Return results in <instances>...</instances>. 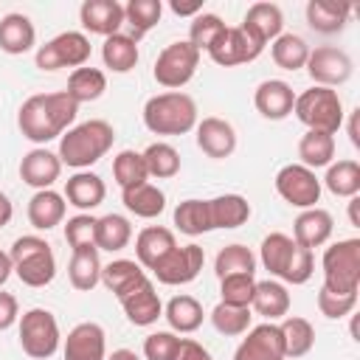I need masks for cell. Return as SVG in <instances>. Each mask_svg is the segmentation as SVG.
Wrapping results in <instances>:
<instances>
[{"instance_id":"cell-1","label":"cell","mask_w":360,"mask_h":360,"mask_svg":"<svg viewBox=\"0 0 360 360\" xmlns=\"http://www.w3.org/2000/svg\"><path fill=\"white\" fill-rule=\"evenodd\" d=\"M79 104L65 93H37L28 96L17 112V127L22 132V138H28L31 143H48L53 138H62L70 124L76 121Z\"/></svg>"},{"instance_id":"cell-2","label":"cell","mask_w":360,"mask_h":360,"mask_svg":"<svg viewBox=\"0 0 360 360\" xmlns=\"http://www.w3.org/2000/svg\"><path fill=\"white\" fill-rule=\"evenodd\" d=\"M115 141V129L112 124L101 121V118H90L82 121L76 127H70L62 138H59V160L73 166V169H90L93 163H98Z\"/></svg>"},{"instance_id":"cell-3","label":"cell","mask_w":360,"mask_h":360,"mask_svg":"<svg viewBox=\"0 0 360 360\" xmlns=\"http://www.w3.org/2000/svg\"><path fill=\"white\" fill-rule=\"evenodd\" d=\"M143 124L155 135H186L197 127V104L183 90H166L143 104Z\"/></svg>"},{"instance_id":"cell-4","label":"cell","mask_w":360,"mask_h":360,"mask_svg":"<svg viewBox=\"0 0 360 360\" xmlns=\"http://www.w3.org/2000/svg\"><path fill=\"white\" fill-rule=\"evenodd\" d=\"M8 256H11V267L17 278L28 287H45L56 276V256L42 236L28 233V236L14 239Z\"/></svg>"},{"instance_id":"cell-5","label":"cell","mask_w":360,"mask_h":360,"mask_svg":"<svg viewBox=\"0 0 360 360\" xmlns=\"http://www.w3.org/2000/svg\"><path fill=\"white\" fill-rule=\"evenodd\" d=\"M292 112L307 129H315V132L335 135L343 127V101H340L338 90H332V87L312 84L309 90L295 96Z\"/></svg>"},{"instance_id":"cell-6","label":"cell","mask_w":360,"mask_h":360,"mask_svg":"<svg viewBox=\"0 0 360 360\" xmlns=\"http://www.w3.org/2000/svg\"><path fill=\"white\" fill-rule=\"evenodd\" d=\"M323 287L332 292L360 290V239H340L323 250Z\"/></svg>"},{"instance_id":"cell-7","label":"cell","mask_w":360,"mask_h":360,"mask_svg":"<svg viewBox=\"0 0 360 360\" xmlns=\"http://www.w3.org/2000/svg\"><path fill=\"white\" fill-rule=\"evenodd\" d=\"M59 323H56V315L51 309H42V307H34L28 312H22L20 318V346L28 357L34 360H48L56 354L59 349Z\"/></svg>"},{"instance_id":"cell-8","label":"cell","mask_w":360,"mask_h":360,"mask_svg":"<svg viewBox=\"0 0 360 360\" xmlns=\"http://www.w3.org/2000/svg\"><path fill=\"white\" fill-rule=\"evenodd\" d=\"M200 68V51L188 42V39H177L172 45H166L158 59H155V68H152V76L160 87H169V90H180L183 84H188L194 79Z\"/></svg>"},{"instance_id":"cell-9","label":"cell","mask_w":360,"mask_h":360,"mask_svg":"<svg viewBox=\"0 0 360 360\" xmlns=\"http://www.w3.org/2000/svg\"><path fill=\"white\" fill-rule=\"evenodd\" d=\"M90 59V39L82 31H62L45 45L37 48L34 62L39 70H59V68H84Z\"/></svg>"},{"instance_id":"cell-10","label":"cell","mask_w":360,"mask_h":360,"mask_svg":"<svg viewBox=\"0 0 360 360\" xmlns=\"http://www.w3.org/2000/svg\"><path fill=\"white\" fill-rule=\"evenodd\" d=\"M307 73L309 79L318 84V87H338V84H346L352 79V56L338 48V45H318V48H309V56H307Z\"/></svg>"},{"instance_id":"cell-11","label":"cell","mask_w":360,"mask_h":360,"mask_svg":"<svg viewBox=\"0 0 360 360\" xmlns=\"http://www.w3.org/2000/svg\"><path fill=\"white\" fill-rule=\"evenodd\" d=\"M276 191L284 202L304 211V208H315V202L321 200V180L312 169L301 163H287L276 174Z\"/></svg>"},{"instance_id":"cell-12","label":"cell","mask_w":360,"mask_h":360,"mask_svg":"<svg viewBox=\"0 0 360 360\" xmlns=\"http://www.w3.org/2000/svg\"><path fill=\"white\" fill-rule=\"evenodd\" d=\"M262 51H264V42H259L248 28L233 25V28H225L222 37L208 48V56L219 68H233V65L253 62Z\"/></svg>"},{"instance_id":"cell-13","label":"cell","mask_w":360,"mask_h":360,"mask_svg":"<svg viewBox=\"0 0 360 360\" xmlns=\"http://www.w3.org/2000/svg\"><path fill=\"white\" fill-rule=\"evenodd\" d=\"M202 264H205V250L191 242V245H183V248H174L172 253H166L152 267V273L158 276L160 284L177 287V284H191L200 276Z\"/></svg>"},{"instance_id":"cell-14","label":"cell","mask_w":360,"mask_h":360,"mask_svg":"<svg viewBox=\"0 0 360 360\" xmlns=\"http://www.w3.org/2000/svg\"><path fill=\"white\" fill-rule=\"evenodd\" d=\"M233 360H284V340L278 323L267 321L248 329V338L236 346Z\"/></svg>"},{"instance_id":"cell-15","label":"cell","mask_w":360,"mask_h":360,"mask_svg":"<svg viewBox=\"0 0 360 360\" xmlns=\"http://www.w3.org/2000/svg\"><path fill=\"white\" fill-rule=\"evenodd\" d=\"M65 360H107V335L96 321L76 323L62 349Z\"/></svg>"},{"instance_id":"cell-16","label":"cell","mask_w":360,"mask_h":360,"mask_svg":"<svg viewBox=\"0 0 360 360\" xmlns=\"http://www.w3.org/2000/svg\"><path fill=\"white\" fill-rule=\"evenodd\" d=\"M129 323L135 326H152L158 323V318H163V304H160V295L155 292V284L149 278H141L127 295L118 298Z\"/></svg>"},{"instance_id":"cell-17","label":"cell","mask_w":360,"mask_h":360,"mask_svg":"<svg viewBox=\"0 0 360 360\" xmlns=\"http://www.w3.org/2000/svg\"><path fill=\"white\" fill-rule=\"evenodd\" d=\"M62 174V160L56 152L45 149V146H37L31 152L22 155L20 160V177L25 186L42 191V188H51Z\"/></svg>"},{"instance_id":"cell-18","label":"cell","mask_w":360,"mask_h":360,"mask_svg":"<svg viewBox=\"0 0 360 360\" xmlns=\"http://www.w3.org/2000/svg\"><path fill=\"white\" fill-rule=\"evenodd\" d=\"M79 20L84 31L98 34V37H112L121 34L124 25V6L118 0H84L79 8Z\"/></svg>"},{"instance_id":"cell-19","label":"cell","mask_w":360,"mask_h":360,"mask_svg":"<svg viewBox=\"0 0 360 360\" xmlns=\"http://www.w3.org/2000/svg\"><path fill=\"white\" fill-rule=\"evenodd\" d=\"M197 146L214 158V160H222V158H231L233 149H236V129L231 121L225 118H217V115H208L202 121H197Z\"/></svg>"},{"instance_id":"cell-20","label":"cell","mask_w":360,"mask_h":360,"mask_svg":"<svg viewBox=\"0 0 360 360\" xmlns=\"http://www.w3.org/2000/svg\"><path fill=\"white\" fill-rule=\"evenodd\" d=\"M332 231H335V219H332V214L326 208H318V205L315 208H304L292 222V242L307 248V250H312V248L326 245Z\"/></svg>"},{"instance_id":"cell-21","label":"cell","mask_w":360,"mask_h":360,"mask_svg":"<svg viewBox=\"0 0 360 360\" xmlns=\"http://www.w3.org/2000/svg\"><path fill=\"white\" fill-rule=\"evenodd\" d=\"M253 104H256V110H259L264 118L281 121V118H287V115L292 112L295 93H292V87H290L287 82H281V79H264V82L256 87V93H253Z\"/></svg>"},{"instance_id":"cell-22","label":"cell","mask_w":360,"mask_h":360,"mask_svg":"<svg viewBox=\"0 0 360 360\" xmlns=\"http://www.w3.org/2000/svg\"><path fill=\"white\" fill-rule=\"evenodd\" d=\"M62 197L68 200V205H76L79 211L87 214V211H93L96 205L104 202L107 186H104V180H101L98 174H93V172H76L73 177H68Z\"/></svg>"},{"instance_id":"cell-23","label":"cell","mask_w":360,"mask_h":360,"mask_svg":"<svg viewBox=\"0 0 360 360\" xmlns=\"http://www.w3.org/2000/svg\"><path fill=\"white\" fill-rule=\"evenodd\" d=\"M177 248L174 242V233L163 225H146L138 236H135V256H138V264L152 270L166 253H172Z\"/></svg>"},{"instance_id":"cell-24","label":"cell","mask_w":360,"mask_h":360,"mask_svg":"<svg viewBox=\"0 0 360 360\" xmlns=\"http://www.w3.org/2000/svg\"><path fill=\"white\" fill-rule=\"evenodd\" d=\"M34 42H37V28L25 14L11 11L0 20V51L20 56V53H28Z\"/></svg>"},{"instance_id":"cell-25","label":"cell","mask_w":360,"mask_h":360,"mask_svg":"<svg viewBox=\"0 0 360 360\" xmlns=\"http://www.w3.org/2000/svg\"><path fill=\"white\" fill-rule=\"evenodd\" d=\"M65 211H68V202L59 191L53 188H42L37 191L31 200H28V222L37 228V231H51L56 228L62 219H65Z\"/></svg>"},{"instance_id":"cell-26","label":"cell","mask_w":360,"mask_h":360,"mask_svg":"<svg viewBox=\"0 0 360 360\" xmlns=\"http://www.w3.org/2000/svg\"><path fill=\"white\" fill-rule=\"evenodd\" d=\"M352 14L349 3H335V0H309L307 3V22L318 34H338L346 28Z\"/></svg>"},{"instance_id":"cell-27","label":"cell","mask_w":360,"mask_h":360,"mask_svg":"<svg viewBox=\"0 0 360 360\" xmlns=\"http://www.w3.org/2000/svg\"><path fill=\"white\" fill-rule=\"evenodd\" d=\"M242 28H248L259 42H273L284 28V14L276 3H253L242 20Z\"/></svg>"},{"instance_id":"cell-28","label":"cell","mask_w":360,"mask_h":360,"mask_svg":"<svg viewBox=\"0 0 360 360\" xmlns=\"http://www.w3.org/2000/svg\"><path fill=\"white\" fill-rule=\"evenodd\" d=\"M121 202H124V208L129 214H135L141 219H155L166 208V194L152 183H141V186L124 188L121 191Z\"/></svg>"},{"instance_id":"cell-29","label":"cell","mask_w":360,"mask_h":360,"mask_svg":"<svg viewBox=\"0 0 360 360\" xmlns=\"http://www.w3.org/2000/svg\"><path fill=\"white\" fill-rule=\"evenodd\" d=\"M250 307L256 309V315L267 318V321H276V318H284L290 312V292L281 281H256V292H253V301Z\"/></svg>"},{"instance_id":"cell-30","label":"cell","mask_w":360,"mask_h":360,"mask_svg":"<svg viewBox=\"0 0 360 360\" xmlns=\"http://www.w3.org/2000/svg\"><path fill=\"white\" fill-rule=\"evenodd\" d=\"M211 228H239L250 219V202L242 194H219L208 200Z\"/></svg>"},{"instance_id":"cell-31","label":"cell","mask_w":360,"mask_h":360,"mask_svg":"<svg viewBox=\"0 0 360 360\" xmlns=\"http://www.w3.org/2000/svg\"><path fill=\"white\" fill-rule=\"evenodd\" d=\"M101 259H98V248H82L73 250L70 264H68V278L76 290L90 292L98 281H101Z\"/></svg>"},{"instance_id":"cell-32","label":"cell","mask_w":360,"mask_h":360,"mask_svg":"<svg viewBox=\"0 0 360 360\" xmlns=\"http://www.w3.org/2000/svg\"><path fill=\"white\" fill-rule=\"evenodd\" d=\"M163 318L169 321L172 332L188 335V332H194V329L202 326V318H205V315H202V304H200L194 295H174V298L166 304Z\"/></svg>"},{"instance_id":"cell-33","label":"cell","mask_w":360,"mask_h":360,"mask_svg":"<svg viewBox=\"0 0 360 360\" xmlns=\"http://www.w3.org/2000/svg\"><path fill=\"white\" fill-rule=\"evenodd\" d=\"M278 329H281V340H284V357H292V360L304 357L315 346V329L301 315H287L278 323Z\"/></svg>"},{"instance_id":"cell-34","label":"cell","mask_w":360,"mask_h":360,"mask_svg":"<svg viewBox=\"0 0 360 360\" xmlns=\"http://www.w3.org/2000/svg\"><path fill=\"white\" fill-rule=\"evenodd\" d=\"M101 59L112 73H129L138 65V42L129 34H112L101 45Z\"/></svg>"},{"instance_id":"cell-35","label":"cell","mask_w":360,"mask_h":360,"mask_svg":"<svg viewBox=\"0 0 360 360\" xmlns=\"http://www.w3.org/2000/svg\"><path fill=\"white\" fill-rule=\"evenodd\" d=\"M141 278H146V273H143V267L135 259H115V262H110V264L101 267V281H104V287L115 298L127 295Z\"/></svg>"},{"instance_id":"cell-36","label":"cell","mask_w":360,"mask_h":360,"mask_svg":"<svg viewBox=\"0 0 360 360\" xmlns=\"http://www.w3.org/2000/svg\"><path fill=\"white\" fill-rule=\"evenodd\" d=\"M107 90V76L104 70L98 68H76L70 76H68V87L65 93L76 101V104H84V101H96L101 98Z\"/></svg>"},{"instance_id":"cell-37","label":"cell","mask_w":360,"mask_h":360,"mask_svg":"<svg viewBox=\"0 0 360 360\" xmlns=\"http://www.w3.org/2000/svg\"><path fill=\"white\" fill-rule=\"evenodd\" d=\"M298 158H301V166H307L312 172L321 166H329L335 158V135L307 129L298 141Z\"/></svg>"},{"instance_id":"cell-38","label":"cell","mask_w":360,"mask_h":360,"mask_svg":"<svg viewBox=\"0 0 360 360\" xmlns=\"http://www.w3.org/2000/svg\"><path fill=\"white\" fill-rule=\"evenodd\" d=\"M132 239V225L121 214H104L96 219V248L98 250H124Z\"/></svg>"},{"instance_id":"cell-39","label":"cell","mask_w":360,"mask_h":360,"mask_svg":"<svg viewBox=\"0 0 360 360\" xmlns=\"http://www.w3.org/2000/svg\"><path fill=\"white\" fill-rule=\"evenodd\" d=\"M163 3L160 0H129L124 6V22L129 25V37L138 42L146 31H152L160 22Z\"/></svg>"},{"instance_id":"cell-40","label":"cell","mask_w":360,"mask_h":360,"mask_svg":"<svg viewBox=\"0 0 360 360\" xmlns=\"http://www.w3.org/2000/svg\"><path fill=\"white\" fill-rule=\"evenodd\" d=\"M270 56L281 70H298L307 65L309 56V45L304 37L298 34H278L270 45Z\"/></svg>"},{"instance_id":"cell-41","label":"cell","mask_w":360,"mask_h":360,"mask_svg":"<svg viewBox=\"0 0 360 360\" xmlns=\"http://www.w3.org/2000/svg\"><path fill=\"white\" fill-rule=\"evenodd\" d=\"M141 155H143L149 177H155V180H169V177H174L180 172V152L166 141L149 143Z\"/></svg>"},{"instance_id":"cell-42","label":"cell","mask_w":360,"mask_h":360,"mask_svg":"<svg viewBox=\"0 0 360 360\" xmlns=\"http://www.w3.org/2000/svg\"><path fill=\"white\" fill-rule=\"evenodd\" d=\"M174 225L186 236H200L214 231L211 228V214H208V200H183L174 208Z\"/></svg>"},{"instance_id":"cell-43","label":"cell","mask_w":360,"mask_h":360,"mask_svg":"<svg viewBox=\"0 0 360 360\" xmlns=\"http://www.w3.org/2000/svg\"><path fill=\"white\" fill-rule=\"evenodd\" d=\"M292 248H295V242H292L287 233H281V231L267 233V236L262 239V248H259V259H262L264 270H267L270 276L281 278V273H284V267H287V262H290V256H292Z\"/></svg>"},{"instance_id":"cell-44","label":"cell","mask_w":360,"mask_h":360,"mask_svg":"<svg viewBox=\"0 0 360 360\" xmlns=\"http://www.w3.org/2000/svg\"><path fill=\"white\" fill-rule=\"evenodd\" d=\"M323 186L335 194V197H357L360 194V163L357 160H338L329 163Z\"/></svg>"},{"instance_id":"cell-45","label":"cell","mask_w":360,"mask_h":360,"mask_svg":"<svg viewBox=\"0 0 360 360\" xmlns=\"http://www.w3.org/2000/svg\"><path fill=\"white\" fill-rule=\"evenodd\" d=\"M112 177L115 183L124 188H132V186H141L149 180V172H146V163H143V155L135 152V149H121L112 160Z\"/></svg>"},{"instance_id":"cell-46","label":"cell","mask_w":360,"mask_h":360,"mask_svg":"<svg viewBox=\"0 0 360 360\" xmlns=\"http://www.w3.org/2000/svg\"><path fill=\"white\" fill-rule=\"evenodd\" d=\"M214 270H217L219 278L233 276V273H248V276H253V273H256V256H253V250L245 248V245H225V248L217 253V259H214Z\"/></svg>"},{"instance_id":"cell-47","label":"cell","mask_w":360,"mask_h":360,"mask_svg":"<svg viewBox=\"0 0 360 360\" xmlns=\"http://www.w3.org/2000/svg\"><path fill=\"white\" fill-rule=\"evenodd\" d=\"M250 307H231V304H217L211 309V323L219 335L225 338H236V335H245L250 329Z\"/></svg>"},{"instance_id":"cell-48","label":"cell","mask_w":360,"mask_h":360,"mask_svg":"<svg viewBox=\"0 0 360 360\" xmlns=\"http://www.w3.org/2000/svg\"><path fill=\"white\" fill-rule=\"evenodd\" d=\"M228 25L217 17V14H211V11H200L197 17H191V25H188V42L202 53H208V48L222 37V31H225Z\"/></svg>"},{"instance_id":"cell-49","label":"cell","mask_w":360,"mask_h":360,"mask_svg":"<svg viewBox=\"0 0 360 360\" xmlns=\"http://www.w3.org/2000/svg\"><path fill=\"white\" fill-rule=\"evenodd\" d=\"M253 292H256V278L248 276V273H233V276L219 278L222 304H231V307H250Z\"/></svg>"},{"instance_id":"cell-50","label":"cell","mask_w":360,"mask_h":360,"mask_svg":"<svg viewBox=\"0 0 360 360\" xmlns=\"http://www.w3.org/2000/svg\"><path fill=\"white\" fill-rule=\"evenodd\" d=\"M96 219L93 214H76L68 219L65 225V242L73 248V250H82V248H96Z\"/></svg>"},{"instance_id":"cell-51","label":"cell","mask_w":360,"mask_h":360,"mask_svg":"<svg viewBox=\"0 0 360 360\" xmlns=\"http://www.w3.org/2000/svg\"><path fill=\"white\" fill-rule=\"evenodd\" d=\"M354 307H357V295L354 292H332L326 287L318 290V309H321V315H326L332 321L346 318Z\"/></svg>"},{"instance_id":"cell-52","label":"cell","mask_w":360,"mask_h":360,"mask_svg":"<svg viewBox=\"0 0 360 360\" xmlns=\"http://www.w3.org/2000/svg\"><path fill=\"white\" fill-rule=\"evenodd\" d=\"M312 270H315L312 250L295 245L292 248V256H290V262H287V267L281 273V281H287V284H307L309 276H312Z\"/></svg>"},{"instance_id":"cell-53","label":"cell","mask_w":360,"mask_h":360,"mask_svg":"<svg viewBox=\"0 0 360 360\" xmlns=\"http://www.w3.org/2000/svg\"><path fill=\"white\" fill-rule=\"evenodd\" d=\"M180 338L174 332H152L143 340V357L146 360H172L177 352Z\"/></svg>"},{"instance_id":"cell-54","label":"cell","mask_w":360,"mask_h":360,"mask_svg":"<svg viewBox=\"0 0 360 360\" xmlns=\"http://www.w3.org/2000/svg\"><path fill=\"white\" fill-rule=\"evenodd\" d=\"M172 360H214V357H211V352H208L202 343H197V340H191V338H180L177 352H174Z\"/></svg>"},{"instance_id":"cell-55","label":"cell","mask_w":360,"mask_h":360,"mask_svg":"<svg viewBox=\"0 0 360 360\" xmlns=\"http://www.w3.org/2000/svg\"><path fill=\"white\" fill-rule=\"evenodd\" d=\"M20 318V307H17V298L11 292H3L0 290V332L14 326Z\"/></svg>"},{"instance_id":"cell-56","label":"cell","mask_w":360,"mask_h":360,"mask_svg":"<svg viewBox=\"0 0 360 360\" xmlns=\"http://www.w3.org/2000/svg\"><path fill=\"white\" fill-rule=\"evenodd\" d=\"M169 8L177 14V17H197L202 11V3L200 0H191V3H180V0H172Z\"/></svg>"},{"instance_id":"cell-57","label":"cell","mask_w":360,"mask_h":360,"mask_svg":"<svg viewBox=\"0 0 360 360\" xmlns=\"http://www.w3.org/2000/svg\"><path fill=\"white\" fill-rule=\"evenodd\" d=\"M357 121H360V110H352V115H349V141H352V146H360V129H357Z\"/></svg>"},{"instance_id":"cell-58","label":"cell","mask_w":360,"mask_h":360,"mask_svg":"<svg viewBox=\"0 0 360 360\" xmlns=\"http://www.w3.org/2000/svg\"><path fill=\"white\" fill-rule=\"evenodd\" d=\"M11 214H14V205H11V200L0 191V228L11 222Z\"/></svg>"},{"instance_id":"cell-59","label":"cell","mask_w":360,"mask_h":360,"mask_svg":"<svg viewBox=\"0 0 360 360\" xmlns=\"http://www.w3.org/2000/svg\"><path fill=\"white\" fill-rule=\"evenodd\" d=\"M11 273H14V267H11V256L0 250V287L8 281V276H11Z\"/></svg>"},{"instance_id":"cell-60","label":"cell","mask_w":360,"mask_h":360,"mask_svg":"<svg viewBox=\"0 0 360 360\" xmlns=\"http://www.w3.org/2000/svg\"><path fill=\"white\" fill-rule=\"evenodd\" d=\"M357 205H360V197H349V222L354 228H360V217H357Z\"/></svg>"},{"instance_id":"cell-61","label":"cell","mask_w":360,"mask_h":360,"mask_svg":"<svg viewBox=\"0 0 360 360\" xmlns=\"http://www.w3.org/2000/svg\"><path fill=\"white\" fill-rule=\"evenodd\" d=\"M107 360H141V357H138L132 349H115V352H112Z\"/></svg>"},{"instance_id":"cell-62","label":"cell","mask_w":360,"mask_h":360,"mask_svg":"<svg viewBox=\"0 0 360 360\" xmlns=\"http://www.w3.org/2000/svg\"><path fill=\"white\" fill-rule=\"evenodd\" d=\"M284 360H287V357H284Z\"/></svg>"}]
</instances>
